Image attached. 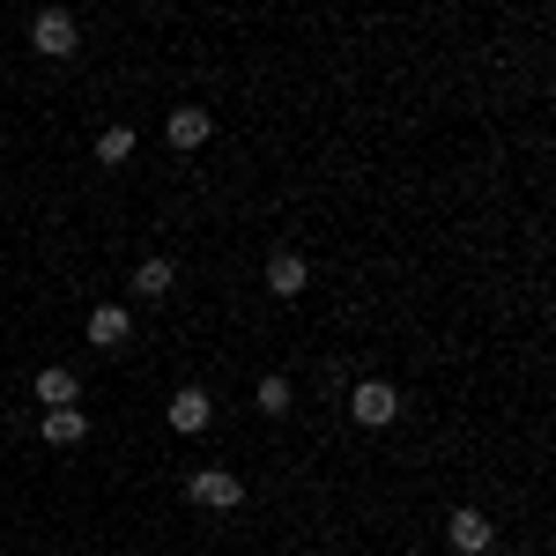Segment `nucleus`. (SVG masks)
Segmentation results:
<instances>
[{
    "label": "nucleus",
    "instance_id": "nucleus-1",
    "mask_svg": "<svg viewBox=\"0 0 556 556\" xmlns=\"http://www.w3.org/2000/svg\"><path fill=\"white\" fill-rule=\"evenodd\" d=\"M186 497H193V505H208V513H230V505H245V475L193 468V475H186Z\"/></svg>",
    "mask_w": 556,
    "mask_h": 556
},
{
    "label": "nucleus",
    "instance_id": "nucleus-2",
    "mask_svg": "<svg viewBox=\"0 0 556 556\" xmlns=\"http://www.w3.org/2000/svg\"><path fill=\"white\" fill-rule=\"evenodd\" d=\"M349 416H356L364 430H386L393 416H401V393H393L386 379H364L356 393H349Z\"/></svg>",
    "mask_w": 556,
    "mask_h": 556
},
{
    "label": "nucleus",
    "instance_id": "nucleus-3",
    "mask_svg": "<svg viewBox=\"0 0 556 556\" xmlns=\"http://www.w3.org/2000/svg\"><path fill=\"white\" fill-rule=\"evenodd\" d=\"M75 38H83V30H75V15H67V8L30 15V45H38L45 60H67V52H75Z\"/></svg>",
    "mask_w": 556,
    "mask_h": 556
},
{
    "label": "nucleus",
    "instance_id": "nucleus-4",
    "mask_svg": "<svg viewBox=\"0 0 556 556\" xmlns=\"http://www.w3.org/2000/svg\"><path fill=\"white\" fill-rule=\"evenodd\" d=\"M208 424H215L208 386H178V393H172V430H178V438H201Z\"/></svg>",
    "mask_w": 556,
    "mask_h": 556
},
{
    "label": "nucleus",
    "instance_id": "nucleus-5",
    "mask_svg": "<svg viewBox=\"0 0 556 556\" xmlns=\"http://www.w3.org/2000/svg\"><path fill=\"white\" fill-rule=\"evenodd\" d=\"M445 542H453V556H490V542H497V527H490L482 513H468V505H460V513L445 519Z\"/></svg>",
    "mask_w": 556,
    "mask_h": 556
},
{
    "label": "nucleus",
    "instance_id": "nucleus-6",
    "mask_svg": "<svg viewBox=\"0 0 556 556\" xmlns=\"http://www.w3.org/2000/svg\"><path fill=\"white\" fill-rule=\"evenodd\" d=\"M127 334H134L127 304H97V312H89V349H119Z\"/></svg>",
    "mask_w": 556,
    "mask_h": 556
},
{
    "label": "nucleus",
    "instance_id": "nucleus-7",
    "mask_svg": "<svg viewBox=\"0 0 556 556\" xmlns=\"http://www.w3.org/2000/svg\"><path fill=\"white\" fill-rule=\"evenodd\" d=\"M38 438H45V445H83V438H89V416H83V408H45V416H38Z\"/></svg>",
    "mask_w": 556,
    "mask_h": 556
},
{
    "label": "nucleus",
    "instance_id": "nucleus-8",
    "mask_svg": "<svg viewBox=\"0 0 556 556\" xmlns=\"http://www.w3.org/2000/svg\"><path fill=\"white\" fill-rule=\"evenodd\" d=\"M164 134H172V149H201V141L215 134V119L201 112V104H178L172 119H164Z\"/></svg>",
    "mask_w": 556,
    "mask_h": 556
},
{
    "label": "nucleus",
    "instance_id": "nucleus-9",
    "mask_svg": "<svg viewBox=\"0 0 556 556\" xmlns=\"http://www.w3.org/2000/svg\"><path fill=\"white\" fill-rule=\"evenodd\" d=\"M75 393H83V379H75L67 364H45L38 371V401L45 408H75Z\"/></svg>",
    "mask_w": 556,
    "mask_h": 556
},
{
    "label": "nucleus",
    "instance_id": "nucleus-10",
    "mask_svg": "<svg viewBox=\"0 0 556 556\" xmlns=\"http://www.w3.org/2000/svg\"><path fill=\"white\" fill-rule=\"evenodd\" d=\"M304 282H312V267H304L298 253H275V260H267V290H275V298H298Z\"/></svg>",
    "mask_w": 556,
    "mask_h": 556
},
{
    "label": "nucleus",
    "instance_id": "nucleus-11",
    "mask_svg": "<svg viewBox=\"0 0 556 556\" xmlns=\"http://www.w3.org/2000/svg\"><path fill=\"white\" fill-rule=\"evenodd\" d=\"M164 290H172V260L164 253L141 260V267H134V298H164Z\"/></svg>",
    "mask_w": 556,
    "mask_h": 556
},
{
    "label": "nucleus",
    "instance_id": "nucleus-12",
    "mask_svg": "<svg viewBox=\"0 0 556 556\" xmlns=\"http://www.w3.org/2000/svg\"><path fill=\"white\" fill-rule=\"evenodd\" d=\"M253 401H260V416H290V379H275V371H267V379L253 386Z\"/></svg>",
    "mask_w": 556,
    "mask_h": 556
},
{
    "label": "nucleus",
    "instance_id": "nucleus-13",
    "mask_svg": "<svg viewBox=\"0 0 556 556\" xmlns=\"http://www.w3.org/2000/svg\"><path fill=\"white\" fill-rule=\"evenodd\" d=\"M134 156V127H104L97 134V164H127Z\"/></svg>",
    "mask_w": 556,
    "mask_h": 556
}]
</instances>
